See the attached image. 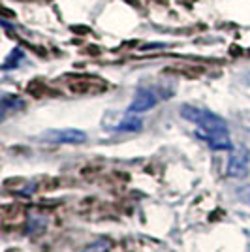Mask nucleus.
Masks as SVG:
<instances>
[{"label": "nucleus", "instance_id": "obj_7", "mask_svg": "<svg viewBox=\"0 0 250 252\" xmlns=\"http://www.w3.org/2000/svg\"><path fill=\"white\" fill-rule=\"evenodd\" d=\"M23 59H25V53H23L21 47L13 49V51L10 53V57L6 59V63L2 64V70H11V68H17V66L21 64Z\"/></svg>", "mask_w": 250, "mask_h": 252}, {"label": "nucleus", "instance_id": "obj_3", "mask_svg": "<svg viewBox=\"0 0 250 252\" xmlns=\"http://www.w3.org/2000/svg\"><path fill=\"white\" fill-rule=\"evenodd\" d=\"M158 104V94L155 89H139L134 96V100L128 105V115H137L153 109Z\"/></svg>", "mask_w": 250, "mask_h": 252}, {"label": "nucleus", "instance_id": "obj_2", "mask_svg": "<svg viewBox=\"0 0 250 252\" xmlns=\"http://www.w3.org/2000/svg\"><path fill=\"white\" fill-rule=\"evenodd\" d=\"M42 139L47 143H85L87 134L77 128H62V130H47L42 134Z\"/></svg>", "mask_w": 250, "mask_h": 252}, {"label": "nucleus", "instance_id": "obj_6", "mask_svg": "<svg viewBox=\"0 0 250 252\" xmlns=\"http://www.w3.org/2000/svg\"><path fill=\"white\" fill-rule=\"evenodd\" d=\"M143 128V121L136 115H128L125 121H121L119 125L115 126V132H139Z\"/></svg>", "mask_w": 250, "mask_h": 252}, {"label": "nucleus", "instance_id": "obj_4", "mask_svg": "<svg viewBox=\"0 0 250 252\" xmlns=\"http://www.w3.org/2000/svg\"><path fill=\"white\" fill-rule=\"evenodd\" d=\"M249 164H250V157L247 149H237L229 155L228 160V175L229 177H247L249 175Z\"/></svg>", "mask_w": 250, "mask_h": 252}, {"label": "nucleus", "instance_id": "obj_5", "mask_svg": "<svg viewBox=\"0 0 250 252\" xmlns=\"http://www.w3.org/2000/svg\"><path fill=\"white\" fill-rule=\"evenodd\" d=\"M25 102H23L19 96H11V94H4L2 96V102H0V111H2V121L8 117V113L11 111H17V109H21Z\"/></svg>", "mask_w": 250, "mask_h": 252}, {"label": "nucleus", "instance_id": "obj_1", "mask_svg": "<svg viewBox=\"0 0 250 252\" xmlns=\"http://www.w3.org/2000/svg\"><path fill=\"white\" fill-rule=\"evenodd\" d=\"M181 117L198 126L196 136L201 137L213 151H231V139L226 121L205 107L185 104L181 105Z\"/></svg>", "mask_w": 250, "mask_h": 252}, {"label": "nucleus", "instance_id": "obj_8", "mask_svg": "<svg viewBox=\"0 0 250 252\" xmlns=\"http://www.w3.org/2000/svg\"><path fill=\"white\" fill-rule=\"evenodd\" d=\"M111 251V241L109 239H96L91 245H87L83 252H109Z\"/></svg>", "mask_w": 250, "mask_h": 252}]
</instances>
